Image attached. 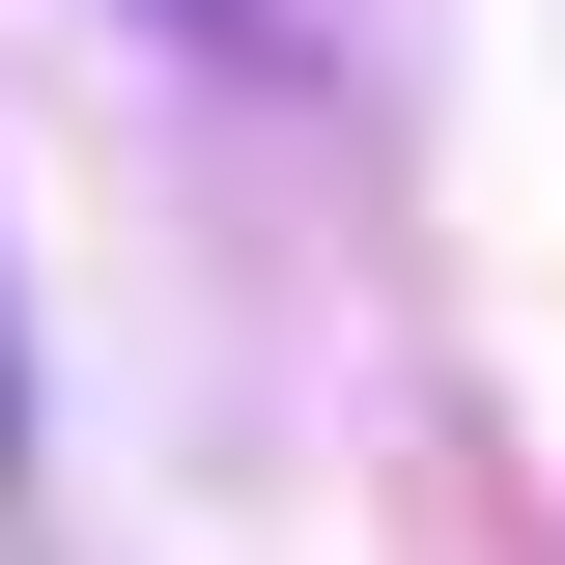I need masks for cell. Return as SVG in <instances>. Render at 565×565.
Wrapping results in <instances>:
<instances>
[{"label":"cell","instance_id":"1","mask_svg":"<svg viewBox=\"0 0 565 565\" xmlns=\"http://www.w3.org/2000/svg\"><path fill=\"white\" fill-rule=\"evenodd\" d=\"M0 452H29V367H0Z\"/></svg>","mask_w":565,"mask_h":565}]
</instances>
